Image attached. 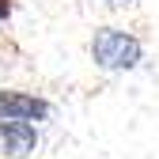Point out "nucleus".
Segmentation results:
<instances>
[{"instance_id":"f257e3e1","label":"nucleus","mask_w":159,"mask_h":159,"mask_svg":"<svg viewBox=\"0 0 159 159\" xmlns=\"http://www.w3.org/2000/svg\"><path fill=\"white\" fill-rule=\"evenodd\" d=\"M140 42H136L133 34L117 30V27H98L95 38H91V57L98 68H136L140 65Z\"/></svg>"},{"instance_id":"f03ea898","label":"nucleus","mask_w":159,"mask_h":159,"mask_svg":"<svg viewBox=\"0 0 159 159\" xmlns=\"http://www.w3.org/2000/svg\"><path fill=\"white\" fill-rule=\"evenodd\" d=\"M46 114H49L46 98H34V95H23V91L0 87V121H8V117H15V121H42Z\"/></svg>"},{"instance_id":"7ed1b4c3","label":"nucleus","mask_w":159,"mask_h":159,"mask_svg":"<svg viewBox=\"0 0 159 159\" xmlns=\"http://www.w3.org/2000/svg\"><path fill=\"white\" fill-rule=\"evenodd\" d=\"M0 140H4V152L8 155L23 159V155L34 152L38 136H34V125L30 121H15V117H8V121H0Z\"/></svg>"},{"instance_id":"20e7f679","label":"nucleus","mask_w":159,"mask_h":159,"mask_svg":"<svg viewBox=\"0 0 159 159\" xmlns=\"http://www.w3.org/2000/svg\"><path fill=\"white\" fill-rule=\"evenodd\" d=\"M11 15V0H0V19H8Z\"/></svg>"},{"instance_id":"39448f33","label":"nucleus","mask_w":159,"mask_h":159,"mask_svg":"<svg viewBox=\"0 0 159 159\" xmlns=\"http://www.w3.org/2000/svg\"><path fill=\"white\" fill-rule=\"evenodd\" d=\"M106 4H133V0H106Z\"/></svg>"}]
</instances>
